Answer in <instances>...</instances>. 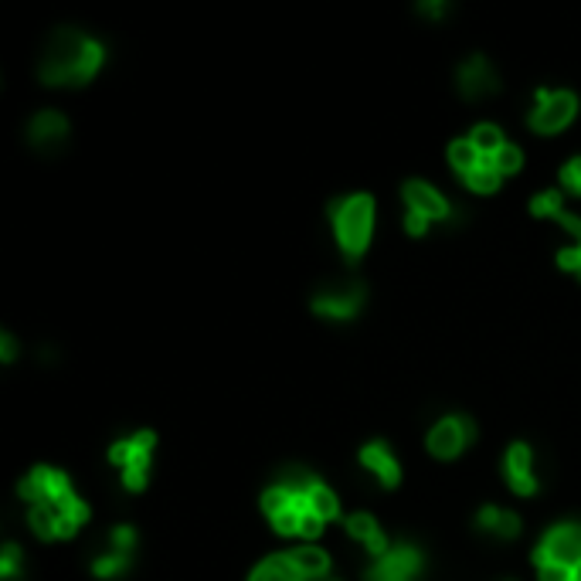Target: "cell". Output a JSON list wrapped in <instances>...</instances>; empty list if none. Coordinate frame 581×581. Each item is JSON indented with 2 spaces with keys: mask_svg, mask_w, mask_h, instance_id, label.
<instances>
[{
  "mask_svg": "<svg viewBox=\"0 0 581 581\" xmlns=\"http://www.w3.org/2000/svg\"><path fill=\"white\" fill-rule=\"evenodd\" d=\"M102 58L106 48L96 38L75 28H58L41 55L38 75L45 85H82L102 68Z\"/></svg>",
  "mask_w": 581,
  "mask_h": 581,
  "instance_id": "obj_1",
  "label": "cell"
},
{
  "mask_svg": "<svg viewBox=\"0 0 581 581\" xmlns=\"http://www.w3.org/2000/svg\"><path fill=\"white\" fill-rule=\"evenodd\" d=\"M330 221L340 249L350 262H357L374 235V198L371 194H347V198L330 201Z\"/></svg>",
  "mask_w": 581,
  "mask_h": 581,
  "instance_id": "obj_2",
  "label": "cell"
},
{
  "mask_svg": "<svg viewBox=\"0 0 581 581\" xmlns=\"http://www.w3.org/2000/svg\"><path fill=\"white\" fill-rule=\"evenodd\" d=\"M157 446V435L150 429L130 435V439L116 442L113 449H109V463L123 466V486L133 493H140L143 486H147V473H150V452Z\"/></svg>",
  "mask_w": 581,
  "mask_h": 581,
  "instance_id": "obj_3",
  "label": "cell"
},
{
  "mask_svg": "<svg viewBox=\"0 0 581 581\" xmlns=\"http://www.w3.org/2000/svg\"><path fill=\"white\" fill-rule=\"evenodd\" d=\"M578 116V96L568 89L548 92V89H537V106L531 109L527 123H531L534 133H561L571 119Z\"/></svg>",
  "mask_w": 581,
  "mask_h": 581,
  "instance_id": "obj_4",
  "label": "cell"
},
{
  "mask_svg": "<svg viewBox=\"0 0 581 581\" xmlns=\"http://www.w3.org/2000/svg\"><path fill=\"white\" fill-rule=\"evenodd\" d=\"M581 565V524H554L534 548V565Z\"/></svg>",
  "mask_w": 581,
  "mask_h": 581,
  "instance_id": "obj_5",
  "label": "cell"
},
{
  "mask_svg": "<svg viewBox=\"0 0 581 581\" xmlns=\"http://www.w3.org/2000/svg\"><path fill=\"white\" fill-rule=\"evenodd\" d=\"M476 439V422L469 415H446L429 432V452L439 459H456Z\"/></svg>",
  "mask_w": 581,
  "mask_h": 581,
  "instance_id": "obj_6",
  "label": "cell"
},
{
  "mask_svg": "<svg viewBox=\"0 0 581 581\" xmlns=\"http://www.w3.org/2000/svg\"><path fill=\"white\" fill-rule=\"evenodd\" d=\"M24 500L31 503H62L65 497H72V480L62 473V469H51V466H34L28 476L17 486Z\"/></svg>",
  "mask_w": 581,
  "mask_h": 581,
  "instance_id": "obj_7",
  "label": "cell"
},
{
  "mask_svg": "<svg viewBox=\"0 0 581 581\" xmlns=\"http://www.w3.org/2000/svg\"><path fill=\"white\" fill-rule=\"evenodd\" d=\"M422 568L425 558L415 544H395L384 558L374 561V568L367 571V581H415Z\"/></svg>",
  "mask_w": 581,
  "mask_h": 581,
  "instance_id": "obj_8",
  "label": "cell"
},
{
  "mask_svg": "<svg viewBox=\"0 0 581 581\" xmlns=\"http://www.w3.org/2000/svg\"><path fill=\"white\" fill-rule=\"evenodd\" d=\"M459 92L466 99H486L493 92H500V72L493 68V62L486 55H469L456 72Z\"/></svg>",
  "mask_w": 581,
  "mask_h": 581,
  "instance_id": "obj_9",
  "label": "cell"
},
{
  "mask_svg": "<svg viewBox=\"0 0 581 581\" xmlns=\"http://www.w3.org/2000/svg\"><path fill=\"white\" fill-rule=\"evenodd\" d=\"M401 198H405L408 211H418V215H425L429 221H449L452 215H456V208L449 204L446 194L435 191L429 181H418V177L405 181V187H401Z\"/></svg>",
  "mask_w": 581,
  "mask_h": 581,
  "instance_id": "obj_10",
  "label": "cell"
},
{
  "mask_svg": "<svg viewBox=\"0 0 581 581\" xmlns=\"http://www.w3.org/2000/svg\"><path fill=\"white\" fill-rule=\"evenodd\" d=\"M534 452L527 442H514L503 456V476H507L510 490L520 497H534L537 493V476H534Z\"/></svg>",
  "mask_w": 581,
  "mask_h": 581,
  "instance_id": "obj_11",
  "label": "cell"
},
{
  "mask_svg": "<svg viewBox=\"0 0 581 581\" xmlns=\"http://www.w3.org/2000/svg\"><path fill=\"white\" fill-rule=\"evenodd\" d=\"M361 306H364V286H357V283H347L340 289H327V293L313 296V310L320 316H333V320H354Z\"/></svg>",
  "mask_w": 581,
  "mask_h": 581,
  "instance_id": "obj_12",
  "label": "cell"
},
{
  "mask_svg": "<svg viewBox=\"0 0 581 581\" xmlns=\"http://www.w3.org/2000/svg\"><path fill=\"white\" fill-rule=\"evenodd\" d=\"M28 140L38 150H58L68 140V119L55 109H41L28 126Z\"/></svg>",
  "mask_w": 581,
  "mask_h": 581,
  "instance_id": "obj_13",
  "label": "cell"
},
{
  "mask_svg": "<svg viewBox=\"0 0 581 581\" xmlns=\"http://www.w3.org/2000/svg\"><path fill=\"white\" fill-rule=\"evenodd\" d=\"M361 463H364V469H371V473L378 476L381 486L401 483V463L395 459V452H391L388 442H381V439L367 442V446L361 449Z\"/></svg>",
  "mask_w": 581,
  "mask_h": 581,
  "instance_id": "obj_14",
  "label": "cell"
},
{
  "mask_svg": "<svg viewBox=\"0 0 581 581\" xmlns=\"http://www.w3.org/2000/svg\"><path fill=\"white\" fill-rule=\"evenodd\" d=\"M344 527H347V534H354L357 541L374 554V558H384V554L391 551L388 534L381 531V524L371 514H350V517H344Z\"/></svg>",
  "mask_w": 581,
  "mask_h": 581,
  "instance_id": "obj_15",
  "label": "cell"
},
{
  "mask_svg": "<svg viewBox=\"0 0 581 581\" xmlns=\"http://www.w3.org/2000/svg\"><path fill=\"white\" fill-rule=\"evenodd\" d=\"M289 558H293V565L299 568V575L306 581H327L330 578V554L323 548H316V544H303V548L289 551Z\"/></svg>",
  "mask_w": 581,
  "mask_h": 581,
  "instance_id": "obj_16",
  "label": "cell"
},
{
  "mask_svg": "<svg viewBox=\"0 0 581 581\" xmlns=\"http://www.w3.org/2000/svg\"><path fill=\"white\" fill-rule=\"evenodd\" d=\"M476 527H480V531L497 534L500 541H510V537L520 534V517L510 514V510L493 507V503H490V507H483L480 514H476Z\"/></svg>",
  "mask_w": 581,
  "mask_h": 581,
  "instance_id": "obj_17",
  "label": "cell"
},
{
  "mask_svg": "<svg viewBox=\"0 0 581 581\" xmlns=\"http://www.w3.org/2000/svg\"><path fill=\"white\" fill-rule=\"evenodd\" d=\"M55 510H58V537H72L89 520V503L79 500L75 493L62 503H55Z\"/></svg>",
  "mask_w": 581,
  "mask_h": 581,
  "instance_id": "obj_18",
  "label": "cell"
},
{
  "mask_svg": "<svg viewBox=\"0 0 581 581\" xmlns=\"http://www.w3.org/2000/svg\"><path fill=\"white\" fill-rule=\"evenodd\" d=\"M463 181H466L469 191H476V194H493V191L500 187L503 174L497 170V164H493V157H483V160H480V167L469 170Z\"/></svg>",
  "mask_w": 581,
  "mask_h": 581,
  "instance_id": "obj_19",
  "label": "cell"
},
{
  "mask_svg": "<svg viewBox=\"0 0 581 581\" xmlns=\"http://www.w3.org/2000/svg\"><path fill=\"white\" fill-rule=\"evenodd\" d=\"M480 160H483V153L473 147V140H469V136L449 143V164L456 167V174H459V177H466L469 170L480 167Z\"/></svg>",
  "mask_w": 581,
  "mask_h": 581,
  "instance_id": "obj_20",
  "label": "cell"
},
{
  "mask_svg": "<svg viewBox=\"0 0 581 581\" xmlns=\"http://www.w3.org/2000/svg\"><path fill=\"white\" fill-rule=\"evenodd\" d=\"M28 524H31V531L38 534V537H45V541L58 537V510H55V503H31Z\"/></svg>",
  "mask_w": 581,
  "mask_h": 581,
  "instance_id": "obj_21",
  "label": "cell"
},
{
  "mask_svg": "<svg viewBox=\"0 0 581 581\" xmlns=\"http://www.w3.org/2000/svg\"><path fill=\"white\" fill-rule=\"evenodd\" d=\"M306 507H310V514H316L320 520H337L340 517V500L327 483H320L310 497H306Z\"/></svg>",
  "mask_w": 581,
  "mask_h": 581,
  "instance_id": "obj_22",
  "label": "cell"
},
{
  "mask_svg": "<svg viewBox=\"0 0 581 581\" xmlns=\"http://www.w3.org/2000/svg\"><path fill=\"white\" fill-rule=\"evenodd\" d=\"M299 497H293V493L286 490L283 483H272L266 493H262V510H266L269 520H276L279 514H286L289 507H296Z\"/></svg>",
  "mask_w": 581,
  "mask_h": 581,
  "instance_id": "obj_23",
  "label": "cell"
},
{
  "mask_svg": "<svg viewBox=\"0 0 581 581\" xmlns=\"http://www.w3.org/2000/svg\"><path fill=\"white\" fill-rule=\"evenodd\" d=\"M469 140H473V147L480 150L483 157H493L497 150L507 147V140H503L500 126H493V123H480L473 133H469Z\"/></svg>",
  "mask_w": 581,
  "mask_h": 581,
  "instance_id": "obj_24",
  "label": "cell"
},
{
  "mask_svg": "<svg viewBox=\"0 0 581 581\" xmlns=\"http://www.w3.org/2000/svg\"><path fill=\"white\" fill-rule=\"evenodd\" d=\"M534 218H561L565 215V191H541L531 201Z\"/></svg>",
  "mask_w": 581,
  "mask_h": 581,
  "instance_id": "obj_25",
  "label": "cell"
},
{
  "mask_svg": "<svg viewBox=\"0 0 581 581\" xmlns=\"http://www.w3.org/2000/svg\"><path fill=\"white\" fill-rule=\"evenodd\" d=\"M130 568H133V554H119V551L102 554V558H96V565H92L96 578H119Z\"/></svg>",
  "mask_w": 581,
  "mask_h": 581,
  "instance_id": "obj_26",
  "label": "cell"
},
{
  "mask_svg": "<svg viewBox=\"0 0 581 581\" xmlns=\"http://www.w3.org/2000/svg\"><path fill=\"white\" fill-rule=\"evenodd\" d=\"M21 561H24L21 548L7 541V544H4V551H0V578H4V581H14L17 575H21Z\"/></svg>",
  "mask_w": 581,
  "mask_h": 581,
  "instance_id": "obj_27",
  "label": "cell"
},
{
  "mask_svg": "<svg viewBox=\"0 0 581 581\" xmlns=\"http://www.w3.org/2000/svg\"><path fill=\"white\" fill-rule=\"evenodd\" d=\"M493 164H497V170L503 177L507 174H517L520 164H524V153H520V147H514V143H507L503 150L493 153Z\"/></svg>",
  "mask_w": 581,
  "mask_h": 581,
  "instance_id": "obj_28",
  "label": "cell"
},
{
  "mask_svg": "<svg viewBox=\"0 0 581 581\" xmlns=\"http://www.w3.org/2000/svg\"><path fill=\"white\" fill-rule=\"evenodd\" d=\"M109 544H113V551H119V554H133L136 551V531L130 524H119V527H113V534H109Z\"/></svg>",
  "mask_w": 581,
  "mask_h": 581,
  "instance_id": "obj_29",
  "label": "cell"
},
{
  "mask_svg": "<svg viewBox=\"0 0 581 581\" xmlns=\"http://www.w3.org/2000/svg\"><path fill=\"white\" fill-rule=\"evenodd\" d=\"M561 187L581 198V157H571L565 167H561Z\"/></svg>",
  "mask_w": 581,
  "mask_h": 581,
  "instance_id": "obj_30",
  "label": "cell"
},
{
  "mask_svg": "<svg viewBox=\"0 0 581 581\" xmlns=\"http://www.w3.org/2000/svg\"><path fill=\"white\" fill-rule=\"evenodd\" d=\"M558 266L565 269V272H571V276L581 279V249H578V245H568V249L558 252Z\"/></svg>",
  "mask_w": 581,
  "mask_h": 581,
  "instance_id": "obj_31",
  "label": "cell"
},
{
  "mask_svg": "<svg viewBox=\"0 0 581 581\" xmlns=\"http://www.w3.org/2000/svg\"><path fill=\"white\" fill-rule=\"evenodd\" d=\"M537 578L541 581H575V568H568V565H541L537 568Z\"/></svg>",
  "mask_w": 581,
  "mask_h": 581,
  "instance_id": "obj_32",
  "label": "cell"
},
{
  "mask_svg": "<svg viewBox=\"0 0 581 581\" xmlns=\"http://www.w3.org/2000/svg\"><path fill=\"white\" fill-rule=\"evenodd\" d=\"M323 527H327V520H320L316 514H310V510H306L303 524H299V537H306V541H316V537L323 534Z\"/></svg>",
  "mask_w": 581,
  "mask_h": 581,
  "instance_id": "obj_33",
  "label": "cell"
},
{
  "mask_svg": "<svg viewBox=\"0 0 581 581\" xmlns=\"http://www.w3.org/2000/svg\"><path fill=\"white\" fill-rule=\"evenodd\" d=\"M429 225H432V221L425 218V215H418V211H405V232L408 235H425V232H429Z\"/></svg>",
  "mask_w": 581,
  "mask_h": 581,
  "instance_id": "obj_34",
  "label": "cell"
},
{
  "mask_svg": "<svg viewBox=\"0 0 581 581\" xmlns=\"http://www.w3.org/2000/svg\"><path fill=\"white\" fill-rule=\"evenodd\" d=\"M0 361L4 364L17 361V340H14V333H7V330H0Z\"/></svg>",
  "mask_w": 581,
  "mask_h": 581,
  "instance_id": "obj_35",
  "label": "cell"
},
{
  "mask_svg": "<svg viewBox=\"0 0 581 581\" xmlns=\"http://www.w3.org/2000/svg\"><path fill=\"white\" fill-rule=\"evenodd\" d=\"M418 11L429 14V17H442V14L449 11V4H446V0H422V4H418Z\"/></svg>",
  "mask_w": 581,
  "mask_h": 581,
  "instance_id": "obj_36",
  "label": "cell"
},
{
  "mask_svg": "<svg viewBox=\"0 0 581 581\" xmlns=\"http://www.w3.org/2000/svg\"><path fill=\"white\" fill-rule=\"evenodd\" d=\"M575 581H581V565L575 568Z\"/></svg>",
  "mask_w": 581,
  "mask_h": 581,
  "instance_id": "obj_37",
  "label": "cell"
}]
</instances>
